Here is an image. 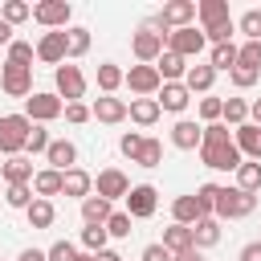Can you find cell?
I'll use <instances>...</instances> for the list:
<instances>
[{"label":"cell","instance_id":"484cf974","mask_svg":"<svg viewBox=\"0 0 261 261\" xmlns=\"http://www.w3.org/2000/svg\"><path fill=\"white\" fill-rule=\"evenodd\" d=\"M155 69H159V77H163V82H184V73H188V61H184L179 53L163 49V57L155 61Z\"/></svg>","mask_w":261,"mask_h":261},{"label":"cell","instance_id":"4dcf8cb0","mask_svg":"<svg viewBox=\"0 0 261 261\" xmlns=\"http://www.w3.org/2000/svg\"><path fill=\"white\" fill-rule=\"evenodd\" d=\"M33 192H37L41 200H49V196H61V171H53V167H41V171L33 175Z\"/></svg>","mask_w":261,"mask_h":261},{"label":"cell","instance_id":"11a10c76","mask_svg":"<svg viewBox=\"0 0 261 261\" xmlns=\"http://www.w3.org/2000/svg\"><path fill=\"white\" fill-rule=\"evenodd\" d=\"M16 261H49V253H45V249H24Z\"/></svg>","mask_w":261,"mask_h":261},{"label":"cell","instance_id":"816d5d0a","mask_svg":"<svg viewBox=\"0 0 261 261\" xmlns=\"http://www.w3.org/2000/svg\"><path fill=\"white\" fill-rule=\"evenodd\" d=\"M65 118H69V122H90L94 114H90L86 102H69V106H65Z\"/></svg>","mask_w":261,"mask_h":261},{"label":"cell","instance_id":"277c9868","mask_svg":"<svg viewBox=\"0 0 261 261\" xmlns=\"http://www.w3.org/2000/svg\"><path fill=\"white\" fill-rule=\"evenodd\" d=\"M196 20V4L192 0H167L163 8H159V16L151 20V29H163V37L167 33H175V29H188Z\"/></svg>","mask_w":261,"mask_h":261},{"label":"cell","instance_id":"3957f363","mask_svg":"<svg viewBox=\"0 0 261 261\" xmlns=\"http://www.w3.org/2000/svg\"><path fill=\"white\" fill-rule=\"evenodd\" d=\"M29 130H33V122H29L24 114H0V151H4L8 159L20 155L24 143H29Z\"/></svg>","mask_w":261,"mask_h":261},{"label":"cell","instance_id":"9c48e42d","mask_svg":"<svg viewBox=\"0 0 261 261\" xmlns=\"http://www.w3.org/2000/svg\"><path fill=\"white\" fill-rule=\"evenodd\" d=\"M53 82H57V98H65V106L86 98V73H82L77 65H69V61L57 65V69H53Z\"/></svg>","mask_w":261,"mask_h":261},{"label":"cell","instance_id":"b9f144b4","mask_svg":"<svg viewBox=\"0 0 261 261\" xmlns=\"http://www.w3.org/2000/svg\"><path fill=\"white\" fill-rule=\"evenodd\" d=\"M237 29L245 33V41H261V8H249V12L237 20Z\"/></svg>","mask_w":261,"mask_h":261},{"label":"cell","instance_id":"30bf717a","mask_svg":"<svg viewBox=\"0 0 261 261\" xmlns=\"http://www.w3.org/2000/svg\"><path fill=\"white\" fill-rule=\"evenodd\" d=\"M204 29H196V24H188V29H175V33H167V49L171 53H179L184 61L188 57H200L204 53Z\"/></svg>","mask_w":261,"mask_h":261},{"label":"cell","instance_id":"4316f807","mask_svg":"<svg viewBox=\"0 0 261 261\" xmlns=\"http://www.w3.org/2000/svg\"><path fill=\"white\" fill-rule=\"evenodd\" d=\"M159 102L155 98H130V122H139V126H155L159 122Z\"/></svg>","mask_w":261,"mask_h":261},{"label":"cell","instance_id":"4fadbf2b","mask_svg":"<svg viewBox=\"0 0 261 261\" xmlns=\"http://www.w3.org/2000/svg\"><path fill=\"white\" fill-rule=\"evenodd\" d=\"M37 61H45V65H65V61H69L65 29H61V33H45V37L37 41Z\"/></svg>","mask_w":261,"mask_h":261},{"label":"cell","instance_id":"ba28073f","mask_svg":"<svg viewBox=\"0 0 261 261\" xmlns=\"http://www.w3.org/2000/svg\"><path fill=\"white\" fill-rule=\"evenodd\" d=\"M61 114H65V102H61L57 94L37 90V94L24 98V118H29V122H53V118H61Z\"/></svg>","mask_w":261,"mask_h":261},{"label":"cell","instance_id":"f35d334b","mask_svg":"<svg viewBox=\"0 0 261 261\" xmlns=\"http://www.w3.org/2000/svg\"><path fill=\"white\" fill-rule=\"evenodd\" d=\"M65 41H69V57H86L90 53V29L73 24V29H65Z\"/></svg>","mask_w":261,"mask_h":261},{"label":"cell","instance_id":"f5cc1de1","mask_svg":"<svg viewBox=\"0 0 261 261\" xmlns=\"http://www.w3.org/2000/svg\"><path fill=\"white\" fill-rule=\"evenodd\" d=\"M139 261H175V257H171V253H167V249L155 241V245H147V249L139 253Z\"/></svg>","mask_w":261,"mask_h":261},{"label":"cell","instance_id":"c3c4849f","mask_svg":"<svg viewBox=\"0 0 261 261\" xmlns=\"http://www.w3.org/2000/svg\"><path fill=\"white\" fill-rule=\"evenodd\" d=\"M106 232H110V237H118V241H122V237H130V212H114V216L106 220Z\"/></svg>","mask_w":261,"mask_h":261},{"label":"cell","instance_id":"52a82bcc","mask_svg":"<svg viewBox=\"0 0 261 261\" xmlns=\"http://www.w3.org/2000/svg\"><path fill=\"white\" fill-rule=\"evenodd\" d=\"M0 86H4L8 98H29V94H33V65L4 61V65H0Z\"/></svg>","mask_w":261,"mask_h":261},{"label":"cell","instance_id":"d4e9b609","mask_svg":"<svg viewBox=\"0 0 261 261\" xmlns=\"http://www.w3.org/2000/svg\"><path fill=\"white\" fill-rule=\"evenodd\" d=\"M216 241H220V220L216 216H204V220L192 224V245L196 249H212Z\"/></svg>","mask_w":261,"mask_h":261},{"label":"cell","instance_id":"ee69618b","mask_svg":"<svg viewBox=\"0 0 261 261\" xmlns=\"http://www.w3.org/2000/svg\"><path fill=\"white\" fill-rule=\"evenodd\" d=\"M33 57H37V45H29V41H12V45H8V61L33 65Z\"/></svg>","mask_w":261,"mask_h":261},{"label":"cell","instance_id":"7a4b0ae2","mask_svg":"<svg viewBox=\"0 0 261 261\" xmlns=\"http://www.w3.org/2000/svg\"><path fill=\"white\" fill-rule=\"evenodd\" d=\"M253 208H257V196L241 192L237 184L220 188V196H216V220H241V216H253Z\"/></svg>","mask_w":261,"mask_h":261},{"label":"cell","instance_id":"94428289","mask_svg":"<svg viewBox=\"0 0 261 261\" xmlns=\"http://www.w3.org/2000/svg\"><path fill=\"white\" fill-rule=\"evenodd\" d=\"M77 261H98V257H94V253H82V257H77Z\"/></svg>","mask_w":261,"mask_h":261},{"label":"cell","instance_id":"9f6ffc18","mask_svg":"<svg viewBox=\"0 0 261 261\" xmlns=\"http://www.w3.org/2000/svg\"><path fill=\"white\" fill-rule=\"evenodd\" d=\"M0 45H12V24L0 20Z\"/></svg>","mask_w":261,"mask_h":261},{"label":"cell","instance_id":"603a6c76","mask_svg":"<svg viewBox=\"0 0 261 261\" xmlns=\"http://www.w3.org/2000/svg\"><path fill=\"white\" fill-rule=\"evenodd\" d=\"M212 82H216V69H212V65H188V73H184L188 94H208Z\"/></svg>","mask_w":261,"mask_h":261},{"label":"cell","instance_id":"f1b7e54d","mask_svg":"<svg viewBox=\"0 0 261 261\" xmlns=\"http://www.w3.org/2000/svg\"><path fill=\"white\" fill-rule=\"evenodd\" d=\"M171 216H175V224H188V228H192L196 220H204L196 196H175V200H171Z\"/></svg>","mask_w":261,"mask_h":261},{"label":"cell","instance_id":"7bdbcfd3","mask_svg":"<svg viewBox=\"0 0 261 261\" xmlns=\"http://www.w3.org/2000/svg\"><path fill=\"white\" fill-rule=\"evenodd\" d=\"M49 143H53V139H49V130H45L41 122H33V130H29V143H24V151H29V155H41V151H49Z\"/></svg>","mask_w":261,"mask_h":261},{"label":"cell","instance_id":"d590c367","mask_svg":"<svg viewBox=\"0 0 261 261\" xmlns=\"http://www.w3.org/2000/svg\"><path fill=\"white\" fill-rule=\"evenodd\" d=\"M106 241H110V232H106V224H86L82 228V245H86V253H102L106 249Z\"/></svg>","mask_w":261,"mask_h":261},{"label":"cell","instance_id":"7402d4cb","mask_svg":"<svg viewBox=\"0 0 261 261\" xmlns=\"http://www.w3.org/2000/svg\"><path fill=\"white\" fill-rule=\"evenodd\" d=\"M196 16L204 20V33H208V29H220V24H228V20H232L224 0H200V4H196Z\"/></svg>","mask_w":261,"mask_h":261},{"label":"cell","instance_id":"d6a6232c","mask_svg":"<svg viewBox=\"0 0 261 261\" xmlns=\"http://www.w3.org/2000/svg\"><path fill=\"white\" fill-rule=\"evenodd\" d=\"M237 188L241 192H261V163H253V159H245L241 167H237Z\"/></svg>","mask_w":261,"mask_h":261},{"label":"cell","instance_id":"ffe728a7","mask_svg":"<svg viewBox=\"0 0 261 261\" xmlns=\"http://www.w3.org/2000/svg\"><path fill=\"white\" fill-rule=\"evenodd\" d=\"M90 192H94V175H90V171H82V167L61 171V196H77V200H86Z\"/></svg>","mask_w":261,"mask_h":261},{"label":"cell","instance_id":"7dc6e473","mask_svg":"<svg viewBox=\"0 0 261 261\" xmlns=\"http://www.w3.org/2000/svg\"><path fill=\"white\" fill-rule=\"evenodd\" d=\"M45 253H49V261H77V257H82L77 245H69V241H53Z\"/></svg>","mask_w":261,"mask_h":261},{"label":"cell","instance_id":"7c38bea8","mask_svg":"<svg viewBox=\"0 0 261 261\" xmlns=\"http://www.w3.org/2000/svg\"><path fill=\"white\" fill-rule=\"evenodd\" d=\"M155 208H159V192H155L151 184H135V188L126 192V212H130V220H147V216H155Z\"/></svg>","mask_w":261,"mask_h":261},{"label":"cell","instance_id":"83f0119b","mask_svg":"<svg viewBox=\"0 0 261 261\" xmlns=\"http://www.w3.org/2000/svg\"><path fill=\"white\" fill-rule=\"evenodd\" d=\"M110 216H114L110 200H102V196H86V200H82V220H86V224H106Z\"/></svg>","mask_w":261,"mask_h":261},{"label":"cell","instance_id":"5b68a950","mask_svg":"<svg viewBox=\"0 0 261 261\" xmlns=\"http://www.w3.org/2000/svg\"><path fill=\"white\" fill-rule=\"evenodd\" d=\"M69 16H73L69 0H41V4H33V20H37L41 29H49V33L69 29Z\"/></svg>","mask_w":261,"mask_h":261},{"label":"cell","instance_id":"1f68e13d","mask_svg":"<svg viewBox=\"0 0 261 261\" xmlns=\"http://www.w3.org/2000/svg\"><path fill=\"white\" fill-rule=\"evenodd\" d=\"M220 122L232 126V130L245 126V122H249V102H245V98H224V114H220Z\"/></svg>","mask_w":261,"mask_h":261},{"label":"cell","instance_id":"f6af8a7d","mask_svg":"<svg viewBox=\"0 0 261 261\" xmlns=\"http://www.w3.org/2000/svg\"><path fill=\"white\" fill-rule=\"evenodd\" d=\"M220 114H224V98H200V118H204V126H208V122H220Z\"/></svg>","mask_w":261,"mask_h":261},{"label":"cell","instance_id":"db71d44e","mask_svg":"<svg viewBox=\"0 0 261 261\" xmlns=\"http://www.w3.org/2000/svg\"><path fill=\"white\" fill-rule=\"evenodd\" d=\"M237 261H261V241H249L245 249H241V257Z\"/></svg>","mask_w":261,"mask_h":261},{"label":"cell","instance_id":"8fae6325","mask_svg":"<svg viewBox=\"0 0 261 261\" xmlns=\"http://www.w3.org/2000/svg\"><path fill=\"white\" fill-rule=\"evenodd\" d=\"M126 86H130V94H139V98H155V94L163 90V77H159L155 65H130V69H126Z\"/></svg>","mask_w":261,"mask_h":261},{"label":"cell","instance_id":"74e56055","mask_svg":"<svg viewBox=\"0 0 261 261\" xmlns=\"http://www.w3.org/2000/svg\"><path fill=\"white\" fill-rule=\"evenodd\" d=\"M33 16V4H24V0H4V8H0V20H8V24H24Z\"/></svg>","mask_w":261,"mask_h":261},{"label":"cell","instance_id":"836d02e7","mask_svg":"<svg viewBox=\"0 0 261 261\" xmlns=\"http://www.w3.org/2000/svg\"><path fill=\"white\" fill-rule=\"evenodd\" d=\"M237 57H241V49H237V45H212V61H208V65H212L216 73H220V69H224V73H232V69H237Z\"/></svg>","mask_w":261,"mask_h":261},{"label":"cell","instance_id":"ab89813d","mask_svg":"<svg viewBox=\"0 0 261 261\" xmlns=\"http://www.w3.org/2000/svg\"><path fill=\"white\" fill-rule=\"evenodd\" d=\"M33 200H37V196H33L29 184H8V188H4V204H8V208H29Z\"/></svg>","mask_w":261,"mask_h":261},{"label":"cell","instance_id":"e575fe53","mask_svg":"<svg viewBox=\"0 0 261 261\" xmlns=\"http://www.w3.org/2000/svg\"><path fill=\"white\" fill-rule=\"evenodd\" d=\"M122 82H126V73H122L114 61H102V65H98V90H102V94H114Z\"/></svg>","mask_w":261,"mask_h":261},{"label":"cell","instance_id":"2e32d148","mask_svg":"<svg viewBox=\"0 0 261 261\" xmlns=\"http://www.w3.org/2000/svg\"><path fill=\"white\" fill-rule=\"evenodd\" d=\"M232 143H237V151H241L245 159L261 163V126H257V122H245V126H237V130H232Z\"/></svg>","mask_w":261,"mask_h":261},{"label":"cell","instance_id":"ac0fdd59","mask_svg":"<svg viewBox=\"0 0 261 261\" xmlns=\"http://www.w3.org/2000/svg\"><path fill=\"white\" fill-rule=\"evenodd\" d=\"M171 143H175L179 151H196V147L204 143V126L192 122V118H179V122L171 126Z\"/></svg>","mask_w":261,"mask_h":261},{"label":"cell","instance_id":"9a60e30c","mask_svg":"<svg viewBox=\"0 0 261 261\" xmlns=\"http://www.w3.org/2000/svg\"><path fill=\"white\" fill-rule=\"evenodd\" d=\"M94 188H98V196L102 200H126V192H130V179L118 171V167H106V171H98V179H94Z\"/></svg>","mask_w":261,"mask_h":261},{"label":"cell","instance_id":"6f0895ef","mask_svg":"<svg viewBox=\"0 0 261 261\" xmlns=\"http://www.w3.org/2000/svg\"><path fill=\"white\" fill-rule=\"evenodd\" d=\"M175 261H204V257H200V249H184V253H175Z\"/></svg>","mask_w":261,"mask_h":261},{"label":"cell","instance_id":"cb8c5ba5","mask_svg":"<svg viewBox=\"0 0 261 261\" xmlns=\"http://www.w3.org/2000/svg\"><path fill=\"white\" fill-rule=\"evenodd\" d=\"M24 216H29V228H53V220H57V208H53V200H33L29 208H24Z\"/></svg>","mask_w":261,"mask_h":261},{"label":"cell","instance_id":"681fc988","mask_svg":"<svg viewBox=\"0 0 261 261\" xmlns=\"http://www.w3.org/2000/svg\"><path fill=\"white\" fill-rule=\"evenodd\" d=\"M257 77H261V69H249V65H237V69H232V86H237V90H249Z\"/></svg>","mask_w":261,"mask_h":261},{"label":"cell","instance_id":"f907efd6","mask_svg":"<svg viewBox=\"0 0 261 261\" xmlns=\"http://www.w3.org/2000/svg\"><path fill=\"white\" fill-rule=\"evenodd\" d=\"M118 147H122V155L135 163V155H139V147H143V135H139V130H126V135L118 139Z\"/></svg>","mask_w":261,"mask_h":261},{"label":"cell","instance_id":"e0dca14e","mask_svg":"<svg viewBox=\"0 0 261 261\" xmlns=\"http://www.w3.org/2000/svg\"><path fill=\"white\" fill-rule=\"evenodd\" d=\"M159 110H171V114H184L188 110V102H192V94H188V86L184 82H163V90H159Z\"/></svg>","mask_w":261,"mask_h":261},{"label":"cell","instance_id":"680465c9","mask_svg":"<svg viewBox=\"0 0 261 261\" xmlns=\"http://www.w3.org/2000/svg\"><path fill=\"white\" fill-rule=\"evenodd\" d=\"M98 261H126V257H122V253H114V249H102V253H98Z\"/></svg>","mask_w":261,"mask_h":261},{"label":"cell","instance_id":"5bb4252c","mask_svg":"<svg viewBox=\"0 0 261 261\" xmlns=\"http://www.w3.org/2000/svg\"><path fill=\"white\" fill-rule=\"evenodd\" d=\"M90 114H94L98 122H106V126H114V122H122V118L130 114V106H126L122 98H114V94H102V98H94V106H90Z\"/></svg>","mask_w":261,"mask_h":261},{"label":"cell","instance_id":"60d3db41","mask_svg":"<svg viewBox=\"0 0 261 261\" xmlns=\"http://www.w3.org/2000/svg\"><path fill=\"white\" fill-rule=\"evenodd\" d=\"M192 196H196V204H200V212H204V216H216V196H220V184H200Z\"/></svg>","mask_w":261,"mask_h":261},{"label":"cell","instance_id":"bcb514c9","mask_svg":"<svg viewBox=\"0 0 261 261\" xmlns=\"http://www.w3.org/2000/svg\"><path fill=\"white\" fill-rule=\"evenodd\" d=\"M237 65L261 69V41H245V45H241V57H237Z\"/></svg>","mask_w":261,"mask_h":261},{"label":"cell","instance_id":"91938a15","mask_svg":"<svg viewBox=\"0 0 261 261\" xmlns=\"http://www.w3.org/2000/svg\"><path fill=\"white\" fill-rule=\"evenodd\" d=\"M249 122H257V126H261V98L249 106Z\"/></svg>","mask_w":261,"mask_h":261},{"label":"cell","instance_id":"44dd1931","mask_svg":"<svg viewBox=\"0 0 261 261\" xmlns=\"http://www.w3.org/2000/svg\"><path fill=\"white\" fill-rule=\"evenodd\" d=\"M45 159H49V167H53V171H69V167L77 163V147H73L69 139H53V143H49V151H45Z\"/></svg>","mask_w":261,"mask_h":261},{"label":"cell","instance_id":"6da1fadb","mask_svg":"<svg viewBox=\"0 0 261 261\" xmlns=\"http://www.w3.org/2000/svg\"><path fill=\"white\" fill-rule=\"evenodd\" d=\"M200 163L212 167V171H237L245 163V155L237 151L232 135L224 122H208L204 126V143H200Z\"/></svg>","mask_w":261,"mask_h":261},{"label":"cell","instance_id":"f546056e","mask_svg":"<svg viewBox=\"0 0 261 261\" xmlns=\"http://www.w3.org/2000/svg\"><path fill=\"white\" fill-rule=\"evenodd\" d=\"M159 245H163L171 257H175V253H184V249H196V245H192V228H188V224H171V228H163V241H159Z\"/></svg>","mask_w":261,"mask_h":261},{"label":"cell","instance_id":"8d00e7d4","mask_svg":"<svg viewBox=\"0 0 261 261\" xmlns=\"http://www.w3.org/2000/svg\"><path fill=\"white\" fill-rule=\"evenodd\" d=\"M135 163H139V167H159V163H163V143H159V139H143Z\"/></svg>","mask_w":261,"mask_h":261},{"label":"cell","instance_id":"8992f818","mask_svg":"<svg viewBox=\"0 0 261 261\" xmlns=\"http://www.w3.org/2000/svg\"><path fill=\"white\" fill-rule=\"evenodd\" d=\"M163 41H167V37H163L159 29L143 24V29H139V33L130 37V53L139 57V65H155V61L163 57Z\"/></svg>","mask_w":261,"mask_h":261},{"label":"cell","instance_id":"d6986e66","mask_svg":"<svg viewBox=\"0 0 261 261\" xmlns=\"http://www.w3.org/2000/svg\"><path fill=\"white\" fill-rule=\"evenodd\" d=\"M33 159L29 155H12V159H4L0 163V179L4 184H33Z\"/></svg>","mask_w":261,"mask_h":261}]
</instances>
